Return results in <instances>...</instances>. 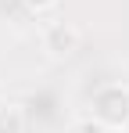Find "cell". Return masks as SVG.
I'll use <instances>...</instances> for the list:
<instances>
[{"mask_svg": "<svg viewBox=\"0 0 129 133\" xmlns=\"http://www.w3.org/2000/svg\"><path fill=\"white\" fill-rule=\"evenodd\" d=\"M25 4H32V7H47V4H54V0H25Z\"/></svg>", "mask_w": 129, "mask_h": 133, "instance_id": "4", "label": "cell"}, {"mask_svg": "<svg viewBox=\"0 0 129 133\" xmlns=\"http://www.w3.org/2000/svg\"><path fill=\"white\" fill-rule=\"evenodd\" d=\"M0 133H22V115H18V108L0 111Z\"/></svg>", "mask_w": 129, "mask_h": 133, "instance_id": "3", "label": "cell"}, {"mask_svg": "<svg viewBox=\"0 0 129 133\" xmlns=\"http://www.w3.org/2000/svg\"><path fill=\"white\" fill-rule=\"evenodd\" d=\"M97 115L104 119L108 126L129 122V90H122V87L101 90V94H97Z\"/></svg>", "mask_w": 129, "mask_h": 133, "instance_id": "1", "label": "cell"}, {"mask_svg": "<svg viewBox=\"0 0 129 133\" xmlns=\"http://www.w3.org/2000/svg\"><path fill=\"white\" fill-rule=\"evenodd\" d=\"M47 43H50L54 54H72L75 43H79V36H75V29H72V25H54V29H50V36H47Z\"/></svg>", "mask_w": 129, "mask_h": 133, "instance_id": "2", "label": "cell"}, {"mask_svg": "<svg viewBox=\"0 0 129 133\" xmlns=\"http://www.w3.org/2000/svg\"><path fill=\"white\" fill-rule=\"evenodd\" d=\"M108 133H126V130H122V126H111V130H108Z\"/></svg>", "mask_w": 129, "mask_h": 133, "instance_id": "5", "label": "cell"}]
</instances>
